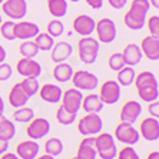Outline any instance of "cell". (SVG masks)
<instances>
[{"label": "cell", "mask_w": 159, "mask_h": 159, "mask_svg": "<svg viewBox=\"0 0 159 159\" xmlns=\"http://www.w3.org/2000/svg\"><path fill=\"white\" fill-rule=\"evenodd\" d=\"M133 83L136 85L138 95L143 102L149 103L153 100H158L159 98V88H158V80H156L155 75L149 70H143L139 75L135 76Z\"/></svg>", "instance_id": "1"}, {"label": "cell", "mask_w": 159, "mask_h": 159, "mask_svg": "<svg viewBox=\"0 0 159 159\" xmlns=\"http://www.w3.org/2000/svg\"><path fill=\"white\" fill-rule=\"evenodd\" d=\"M151 9L149 0H132L130 9L126 11L123 22L130 30H142L146 23V16Z\"/></svg>", "instance_id": "2"}, {"label": "cell", "mask_w": 159, "mask_h": 159, "mask_svg": "<svg viewBox=\"0 0 159 159\" xmlns=\"http://www.w3.org/2000/svg\"><path fill=\"white\" fill-rule=\"evenodd\" d=\"M100 43L98 39L92 36H83L78 42V53L79 59L85 65H93L99 56Z\"/></svg>", "instance_id": "3"}, {"label": "cell", "mask_w": 159, "mask_h": 159, "mask_svg": "<svg viewBox=\"0 0 159 159\" xmlns=\"http://www.w3.org/2000/svg\"><path fill=\"white\" fill-rule=\"evenodd\" d=\"M95 145L100 159H115L118 155L115 138L111 133H98V136L95 138Z\"/></svg>", "instance_id": "4"}, {"label": "cell", "mask_w": 159, "mask_h": 159, "mask_svg": "<svg viewBox=\"0 0 159 159\" xmlns=\"http://www.w3.org/2000/svg\"><path fill=\"white\" fill-rule=\"evenodd\" d=\"M102 128L103 120L100 119V116H98V113H88L78 123V130L83 136H95L102 132Z\"/></svg>", "instance_id": "5"}, {"label": "cell", "mask_w": 159, "mask_h": 159, "mask_svg": "<svg viewBox=\"0 0 159 159\" xmlns=\"http://www.w3.org/2000/svg\"><path fill=\"white\" fill-rule=\"evenodd\" d=\"M72 83H73V88L79 89V90H88V92H92L98 88L99 85V79H98L96 75L90 73L88 70H76L72 75Z\"/></svg>", "instance_id": "6"}, {"label": "cell", "mask_w": 159, "mask_h": 159, "mask_svg": "<svg viewBox=\"0 0 159 159\" xmlns=\"http://www.w3.org/2000/svg\"><path fill=\"white\" fill-rule=\"evenodd\" d=\"M95 30H96L99 43H112L116 39V34H118L115 22L109 17L100 19L95 26Z\"/></svg>", "instance_id": "7"}, {"label": "cell", "mask_w": 159, "mask_h": 159, "mask_svg": "<svg viewBox=\"0 0 159 159\" xmlns=\"http://www.w3.org/2000/svg\"><path fill=\"white\" fill-rule=\"evenodd\" d=\"M115 138L119 142H122L125 145H136L141 139L139 130L133 128L132 123H126V122H120L115 129Z\"/></svg>", "instance_id": "8"}, {"label": "cell", "mask_w": 159, "mask_h": 159, "mask_svg": "<svg viewBox=\"0 0 159 159\" xmlns=\"http://www.w3.org/2000/svg\"><path fill=\"white\" fill-rule=\"evenodd\" d=\"M2 10L6 16L13 20H22L27 15L26 0H4L2 3Z\"/></svg>", "instance_id": "9"}, {"label": "cell", "mask_w": 159, "mask_h": 159, "mask_svg": "<svg viewBox=\"0 0 159 159\" xmlns=\"http://www.w3.org/2000/svg\"><path fill=\"white\" fill-rule=\"evenodd\" d=\"M99 98L105 105H115L120 99V85L116 80H106L100 86Z\"/></svg>", "instance_id": "10"}, {"label": "cell", "mask_w": 159, "mask_h": 159, "mask_svg": "<svg viewBox=\"0 0 159 159\" xmlns=\"http://www.w3.org/2000/svg\"><path fill=\"white\" fill-rule=\"evenodd\" d=\"M49 132H50V122L44 118H33L26 129L27 136L33 141L43 139L44 136H48Z\"/></svg>", "instance_id": "11"}, {"label": "cell", "mask_w": 159, "mask_h": 159, "mask_svg": "<svg viewBox=\"0 0 159 159\" xmlns=\"http://www.w3.org/2000/svg\"><path fill=\"white\" fill-rule=\"evenodd\" d=\"M82 99H83L82 90L76 88H70L62 93L60 100H62V106L65 109H67L69 112H73V113H78L82 107Z\"/></svg>", "instance_id": "12"}, {"label": "cell", "mask_w": 159, "mask_h": 159, "mask_svg": "<svg viewBox=\"0 0 159 159\" xmlns=\"http://www.w3.org/2000/svg\"><path fill=\"white\" fill-rule=\"evenodd\" d=\"M16 70L23 78H39L42 75V66L37 60L32 57H23L16 65Z\"/></svg>", "instance_id": "13"}, {"label": "cell", "mask_w": 159, "mask_h": 159, "mask_svg": "<svg viewBox=\"0 0 159 159\" xmlns=\"http://www.w3.org/2000/svg\"><path fill=\"white\" fill-rule=\"evenodd\" d=\"M39 32H40L39 26L33 22L20 20L19 23H15V26H13V34H15L16 39H20V40H30Z\"/></svg>", "instance_id": "14"}, {"label": "cell", "mask_w": 159, "mask_h": 159, "mask_svg": "<svg viewBox=\"0 0 159 159\" xmlns=\"http://www.w3.org/2000/svg\"><path fill=\"white\" fill-rule=\"evenodd\" d=\"M141 113H142V105L138 100H129L122 106L119 118H120L122 122L132 123L133 125L138 120V118L141 116Z\"/></svg>", "instance_id": "15"}, {"label": "cell", "mask_w": 159, "mask_h": 159, "mask_svg": "<svg viewBox=\"0 0 159 159\" xmlns=\"http://www.w3.org/2000/svg\"><path fill=\"white\" fill-rule=\"evenodd\" d=\"M139 135L149 142H156L159 139V122L158 118H145L141 123Z\"/></svg>", "instance_id": "16"}, {"label": "cell", "mask_w": 159, "mask_h": 159, "mask_svg": "<svg viewBox=\"0 0 159 159\" xmlns=\"http://www.w3.org/2000/svg\"><path fill=\"white\" fill-rule=\"evenodd\" d=\"M39 96L43 102L46 103H52V105H56L59 103L60 99H62V88L55 83H46L43 85L42 88H39Z\"/></svg>", "instance_id": "17"}, {"label": "cell", "mask_w": 159, "mask_h": 159, "mask_svg": "<svg viewBox=\"0 0 159 159\" xmlns=\"http://www.w3.org/2000/svg\"><path fill=\"white\" fill-rule=\"evenodd\" d=\"M96 22L88 15H79L73 19V30L80 36H90L95 32Z\"/></svg>", "instance_id": "18"}, {"label": "cell", "mask_w": 159, "mask_h": 159, "mask_svg": "<svg viewBox=\"0 0 159 159\" xmlns=\"http://www.w3.org/2000/svg\"><path fill=\"white\" fill-rule=\"evenodd\" d=\"M139 48L142 50V55L146 59L152 60V62H156L159 59V39L158 37H153V36L143 37Z\"/></svg>", "instance_id": "19"}, {"label": "cell", "mask_w": 159, "mask_h": 159, "mask_svg": "<svg viewBox=\"0 0 159 159\" xmlns=\"http://www.w3.org/2000/svg\"><path fill=\"white\" fill-rule=\"evenodd\" d=\"M39 151H40V145L33 139H29V141H23L17 145L16 155L20 159H34L39 155Z\"/></svg>", "instance_id": "20"}, {"label": "cell", "mask_w": 159, "mask_h": 159, "mask_svg": "<svg viewBox=\"0 0 159 159\" xmlns=\"http://www.w3.org/2000/svg\"><path fill=\"white\" fill-rule=\"evenodd\" d=\"M98 151L96 145H95V138L93 136H85L79 143L76 159H96Z\"/></svg>", "instance_id": "21"}, {"label": "cell", "mask_w": 159, "mask_h": 159, "mask_svg": "<svg viewBox=\"0 0 159 159\" xmlns=\"http://www.w3.org/2000/svg\"><path fill=\"white\" fill-rule=\"evenodd\" d=\"M73 53V48L69 42H59L55 43L52 48V60L55 63H62L66 62L70 55Z\"/></svg>", "instance_id": "22"}, {"label": "cell", "mask_w": 159, "mask_h": 159, "mask_svg": "<svg viewBox=\"0 0 159 159\" xmlns=\"http://www.w3.org/2000/svg\"><path fill=\"white\" fill-rule=\"evenodd\" d=\"M29 99H30V96L23 90L20 83H16V85L10 89V93H9V103L15 107V109L26 106Z\"/></svg>", "instance_id": "23"}, {"label": "cell", "mask_w": 159, "mask_h": 159, "mask_svg": "<svg viewBox=\"0 0 159 159\" xmlns=\"http://www.w3.org/2000/svg\"><path fill=\"white\" fill-rule=\"evenodd\" d=\"M123 60L126 66H136L142 60V50L136 43H129L122 52Z\"/></svg>", "instance_id": "24"}, {"label": "cell", "mask_w": 159, "mask_h": 159, "mask_svg": "<svg viewBox=\"0 0 159 159\" xmlns=\"http://www.w3.org/2000/svg\"><path fill=\"white\" fill-rule=\"evenodd\" d=\"M103 106L105 103L96 93H90L88 96H83L82 99V107L85 109L86 113H99L103 111Z\"/></svg>", "instance_id": "25"}, {"label": "cell", "mask_w": 159, "mask_h": 159, "mask_svg": "<svg viewBox=\"0 0 159 159\" xmlns=\"http://www.w3.org/2000/svg\"><path fill=\"white\" fill-rule=\"evenodd\" d=\"M72 75H73V67L66 62L62 63H56L55 69H53V78L57 82H69L72 79Z\"/></svg>", "instance_id": "26"}, {"label": "cell", "mask_w": 159, "mask_h": 159, "mask_svg": "<svg viewBox=\"0 0 159 159\" xmlns=\"http://www.w3.org/2000/svg\"><path fill=\"white\" fill-rule=\"evenodd\" d=\"M48 9L56 19H62L67 13V0H49Z\"/></svg>", "instance_id": "27"}, {"label": "cell", "mask_w": 159, "mask_h": 159, "mask_svg": "<svg viewBox=\"0 0 159 159\" xmlns=\"http://www.w3.org/2000/svg\"><path fill=\"white\" fill-rule=\"evenodd\" d=\"M16 136V126L15 123L6 119L3 115H0V138L10 141Z\"/></svg>", "instance_id": "28"}, {"label": "cell", "mask_w": 159, "mask_h": 159, "mask_svg": "<svg viewBox=\"0 0 159 159\" xmlns=\"http://www.w3.org/2000/svg\"><path fill=\"white\" fill-rule=\"evenodd\" d=\"M136 72L133 69V66H125L120 70H118V83L120 86H130L135 80Z\"/></svg>", "instance_id": "29"}, {"label": "cell", "mask_w": 159, "mask_h": 159, "mask_svg": "<svg viewBox=\"0 0 159 159\" xmlns=\"http://www.w3.org/2000/svg\"><path fill=\"white\" fill-rule=\"evenodd\" d=\"M34 43L37 44V48L39 50L42 52H49V50H52L53 44H55V37H52L49 33H39L34 36Z\"/></svg>", "instance_id": "30"}, {"label": "cell", "mask_w": 159, "mask_h": 159, "mask_svg": "<svg viewBox=\"0 0 159 159\" xmlns=\"http://www.w3.org/2000/svg\"><path fill=\"white\" fill-rule=\"evenodd\" d=\"M76 116H78V113L69 112L67 109H65L62 105H60V106L57 107V111H56V119H57V122L63 126L72 125V123L76 120Z\"/></svg>", "instance_id": "31"}, {"label": "cell", "mask_w": 159, "mask_h": 159, "mask_svg": "<svg viewBox=\"0 0 159 159\" xmlns=\"http://www.w3.org/2000/svg\"><path fill=\"white\" fill-rule=\"evenodd\" d=\"M33 118H34V111L32 107H27V106L17 107L15 111V113H13V119L19 123H29Z\"/></svg>", "instance_id": "32"}, {"label": "cell", "mask_w": 159, "mask_h": 159, "mask_svg": "<svg viewBox=\"0 0 159 159\" xmlns=\"http://www.w3.org/2000/svg\"><path fill=\"white\" fill-rule=\"evenodd\" d=\"M44 152L48 153V155H52V156H59L60 153L63 152V143L60 139L57 138H50L46 141L44 143Z\"/></svg>", "instance_id": "33"}, {"label": "cell", "mask_w": 159, "mask_h": 159, "mask_svg": "<svg viewBox=\"0 0 159 159\" xmlns=\"http://www.w3.org/2000/svg\"><path fill=\"white\" fill-rule=\"evenodd\" d=\"M19 50L23 57H32V59H34L39 53V48L34 43V40H23L22 44L19 46Z\"/></svg>", "instance_id": "34"}, {"label": "cell", "mask_w": 159, "mask_h": 159, "mask_svg": "<svg viewBox=\"0 0 159 159\" xmlns=\"http://www.w3.org/2000/svg\"><path fill=\"white\" fill-rule=\"evenodd\" d=\"M23 90L29 95L30 98L34 96L37 92H39V80L36 78H25L22 82H20Z\"/></svg>", "instance_id": "35"}, {"label": "cell", "mask_w": 159, "mask_h": 159, "mask_svg": "<svg viewBox=\"0 0 159 159\" xmlns=\"http://www.w3.org/2000/svg\"><path fill=\"white\" fill-rule=\"evenodd\" d=\"M107 65H109V67H111L112 70H120L122 67H125V60H123V56L122 53H112L111 56H109V60H107Z\"/></svg>", "instance_id": "36"}, {"label": "cell", "mask_w": 159, "mask_h": 159, "mask_svg": "<svg viewBox=\"0 0 159 159\" xmlns=\"http://www.w3.org/2000/svg\"><path fill=\"white\" fill-rule=\"evenodd\" d=\"M65 32V26L63 23L60 22L59 19H55V20H50L48 25V33L52 37H59L62 36V33Z\"/></svg>", "instance_id": "37"}, {"label": "cell", "mask_w": 159, "mask_h": 159, "mask_svg": "<svg viewBox=\"0 0 159 159\" xmlns=\"http://www.w3.org/2000/svg\"><path fill=\"white\" fill-rule=\"evenodd\" d=\"M13 26H15V23L11 22V20H7V22H2L0 25V33L2 36L6 39V40H16L15 34H13Z\"/></svg>", "instance_id": "38"}, {"label": "cell", "mask_w": 159, "mask_h": 159, "mask_svg": "<svg viewBox=\"0 0 159 159\" xmlns=\"http://www.w3.org/2000/svg\"><path fill=\"white\" fill-rule=\"evenodd\" d=\"M116 156H118V159H141L139 155H138V152L135 151L130 145H128V146H125L123 149H120Z\"/></svg>", "instance_id": "39"}, {"label": "cell", "mask_w": 159, "mask_h": 159, "mask_svg": "<svg viewBox=\"0 0 159 159\" xmlns=\"http://www.w3.org/2000/svg\"><path fill=\"white\" fill-rule=\"evenodd\" d=\"M148 29L151 36L159 39V16L158 15H153L148 19Z\"/></svg>", "instance_id": "40"}, {"label": "cell", "mask_w": 159, "mask_h": 159, "mask_svg": "<svg viewBox=\"0 0 159 159\" xmlns=\"http://www.w3.org/2000/svg\"><path fill=\"white\" fill-rule=\"evenodd\" d=\"M11 75H13V69L9 63L3 62L0 63V82H6L11 78Z\"/></svg>", "instance_id": "41"}, {"label": "cell", "mask_w": 159, "mask_h": 159, "mask_svg": "<svg viewBox=\"0 0 159 159\" xmlns=\"http://www.w3.org/2000/svg\"><path fill=\"white\" fill-rule=\"evenodd\" d=\"M148 111H149V113H151L152 118H158V116H159V103H158V100L149 102Z\"/></svg>", "instance_id": "42"}, {"label": "cell", "mask_w": 159, "mask_h": 159, "mask_svg": "<svg viewBox=\"0 0 159 159\" xmlns=\"http://www.w3.org/2000/svg\"><path fill=\"white\" fill-rule=\"evenodd\" d=\"M107 3H109L111 7L116 9V10H120V9H123L126 6L128 0H107Z\"/></svg>", "instance_id": "43"}, {"label": "cell", "mask_w": 159, "mask_h": 159, "mask_svg": "<svg viewBox=\"0 0 159 159\" xmlns=\"http://www.w3.org/2000/svg\"><path fill=\"white\" fill-rule=\"evenodd\" d=\"M86 3H88V6H90L92 9H95V10H98V9H102V6H103L105 0H85Z\"/></svg>", "instance_id": "44"}, {"label": "cell", "mask_w": 159, "mask_h": 159, "mask_svg": "<svg viewBox=\"0 0 159 159\" xmlns=\"http://www.w3.org/2000/svg\"><path fill=\"white\" fill-rule=\"evenodd\" d=\"M7 151H9V141L0 138V155L4 153V152H7Z\"/></svg>", "instance_id": "45"}, {"label": "cell", "mask_w": 159, "mask_h": 159, "mask_svg": "<svg viewBox=\"0 0 159 159\" xmlns=\"http://www.w3.org/2000/svg\"><path fill=\"white\" fill-rule=\"evenodd\" d=\"M0 159H20L16 153H10V152H4V153H2V158Z\"/></svg>", "instance_id": "46"}, {"label": "cell", "mask_w": 159, "mask_h": 159, "mask_svg": "<svg viewBox=\"0 0 159 159\" xmlns=\"http://www.w3.org/2000/svg\"><path fill=\"white\" fill-rule=\"evenodd\" d=\"M6 56H7V53H6V49L0 44V63H3L4 60H6Z\"/></svg>", "instance_id": "47"}, {"label": "cell", "mask_w": 159, "mask_h": 159, "mask_svg": "<svg viewBox=\"0 0 159 159\" xmlns=\"http://www.w3.org/2000/svg\"><path fill=\"white\" fill-rule=\"evenodd\" d=\"M148 159H159V152L158 151L151 152V153L148 155Z\"/></svg>", "instance_id": "48"}, {"label": "cell", "mask_w": 159, "mask_h": 159, "mask_svg": "<svg viewBox=\"0 0 159 159\" xmlns=\"http://www.w3.org/2000/svg\"><path fill=\"white\" fill-rule=\"evenodd\" d=\"M34 159H55V156H52V155H48V153H44V155H37Z\"/></svg>", "instance_id": "49"}, {"label": "cell", "mask_w": 159, "mask_h": 159, "mask_svg": "<svg viewBox=\"0 0 159 159\" xmlns=\"http://www.w3.org/2000/svg\"><path fill=\"white\" fill-rule=\"evenodd\" d=\"M3 112H4V100L0 96V115H3Z\"/></svg>", "instance_id": "50"}, {"label": "cell", "mask_w": 159, "mask_h": 159, "mask_svg": "<svg viewBox=\"0 0 159 159\" xmlns=\"http://www.w3.org/2000/svg\"><path fill=\"white\" fill-rule=\"evenodd\" d=\"M149 4L153 6L155 9H159V0H149Z\"/></svg>", "instance_id": "51"}, {"label": "cell", "mask_w": 159, "mask_h": 159, "mask_svg": "<svg viewBox=\"0 0 159 159\" xmlns=\"http://www.w3.org/2000/svg\"><path fill=\"white\" fill-rule=\"evenodd\" d=\"M69 2H73V3H76V2H80V0H69Z\"/></svg>", "instance_id": "52"}, {"label": "cell", "mask_w": 159, "mask_h": 159, "mask_svg": "<svg viewBox=\"0 0 159 159\" xmlns=\"http://www.w3.org/2000/svg\"><path fill=\"white\" fill-rule=\"evenodd\" d=\"M2 22H3V19H2V15H0V25H2Z\"/></svg>", "instance_id": "53"}, {"label": "cell", "mask_w": 159, "mask_h": 159, "mask_svg": "<svg viewBox=\"0 0 159 159\" xmlns=\"http://www.w3.org/2000/svg\"><path fill=\"white\" fill-rule=\"evenodd\" d=\"M3 2H4V0H0V4H2V3H3Z\"/></svg>", "instance_id": "54"}, {"label": "cell", "mask_w": 159, "mask_h": 159, "mask_svg": "<svg viewBox=\"0 0 159 159\" xmlns=\"http://www.w3.org/2000/svg\"><path fill=\"white\" fill-rule=\"evenodd\" d=\"M70 159H76V158H70Z\"/></svg>", "instance_id": "55"}]
</instances>
